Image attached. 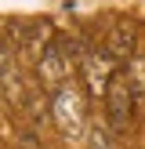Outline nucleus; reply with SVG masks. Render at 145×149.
<instances>
[{
	"label": "nucleus",
	"instance_id": "nucleus-3",
	"mask_svg": "<svg viewBox=\"0 0 145 149\" xmlns=\"http://www.w3.org/2000/svg\"><path fill=\"white\" fill-rule=\"evenodd\" d=\"M69 73H72V65H69V58H65V51L58 47V44H47V47L40 51V62H36V77H40V84L47 87V91L58 95Z\"/></svg>",
	"mask_w": 145,
	"mask_h": 149
},
{
	"label": "nucleus",
	"instance_id": "nucleus-5",
	"mask_svg": "<svg viewBox=\"0 0 145 149\" xmlns=\"http://www.w3.org/2000/svg\"><path fill=\"white\" fill-rule=\"evenodd\" d=\"M105 55L113 62H130L134 58V26H127V22L113 26V33L105 40Z\"/></svg>",
	"mask_w": 145,
	"mask_h": 149
},
{
	"label": "nucleus",
	"instance_id": "nucleus-2",
	"mask_svg": "<svg viewBox=\"0 0 145 149\" xmlns=\"http://www.w3.org/2000/svg\"><path fill=\"white\" fill-rule=\"evenodd\" d=\"M55 124L62 127L65 138H72V142H84L87 138V124H84V109H80V95L72 91V87H62V91L55 95Z\"/></svg>",
	"mask_w": 145,
	"mask_h": 149
},
{
	"label": "nucleus",
	"instance_id": "nucleus-1",
	"mask_svg": "<svg viewBox=\"0 0 145 149\" xmlns=\"http://www.w3.org/2000/svg\"><path fill=\"white\" fill-rule=\"evenodd\" d=\"M105 116L113 124V131H120V135L134 124V95H130V80L123 69L113 73V80L105 87Z\"/></svg>",
	"mask_w": 145,
	"mask_h": 149
},
{
	"label": "nucleus",
	"instance_id": "nucleus-6",
	"mask_svg": "<svg viewBox=\"0 0 145 149\" xmlns=\"http://www.w3.org/2000/svg\"><path fill=\"white\" fill-rule=\"evenodd\" d=\"M127 80H130V95H134V109L138 113H145V58H130L127 62Z\"/></svg>",
	"mask_w": 145,
	"mask_h": 149
},
{
	"label": "nucleus",
	"instance_id": "nucleus-8",
	"mask_svg": "<svg viewBox=\"0 0 145 149\" xmlns=\"http://www.w3.org/2000/svg\"><path fill=\"white\" fill-rule=\"evenodd\" d=\"M7 80H11V51L0 44V87H4Z\"/></svg>",
	"mask_w": 145,
	"mask_h": 149
},
{
	"label": "nucleus",
	"instance_id": "nucleus-4",
	"mask_svg": "<svg viewBox=\"0 0 145 149\" xmlns=\"http://www.w3.org/2000/svg\"><path fill=\"white\" fill-rule=\"evenodd\" d=\"M109 62H113V58H109V55H98V51H87L84 62H80V65H84V77H87V87H91L94 95H98V91L105 95L109 80H113V65H109Z\"/></svg>",
	"mask_w": 145,
	"mask_h": 149
},
{
	"label": "nucleus",
	"instance_id": "nucleus-7",
	"mask_svg": "<svg viewBox=\"0 0 145 149\" xmlns=\"http://www.w3.org/2000/svg\"><path fill=\"white\" fill-rule=\"evenodd\" d=\"M87 149H113L109 131L105 127H91V131H87Z\"/></svg>",
	"mask_w": 145,
	"mask_h": 149
}]
</instances>
